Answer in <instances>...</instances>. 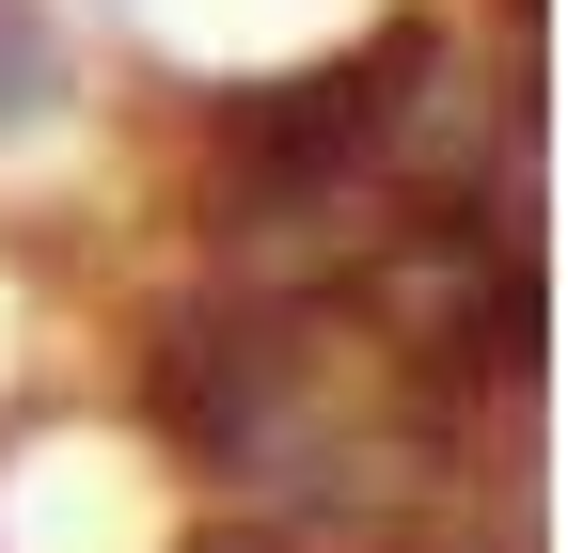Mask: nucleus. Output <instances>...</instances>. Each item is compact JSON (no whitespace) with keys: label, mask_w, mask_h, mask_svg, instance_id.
Segmentation results:
<instances>
[{"label":"nucleus","mask_w":568,"mask_h":553,"mask_svg":"<svg viewBox=\"0 0 568 553\" xmlns=\"http://www.w3.org/2000/svg\"><path fill=\"white\" fill-rule=\"evenodd\" d=\"M268 395H284V349H268V332H190V364H174V443L253 459Z\"/></svg>","instance_id":"nucleus-2"},{"label":"nucleus","mask_w":568,"mask_h":553,"mask_svg":"<svg viewBox=\"0 0 568 553\" xmlns=\"http://www.w3.org/2000/svg\"><path fill=\"white\" fill-rule=\"evenodd\" d=\"M63 111V17L48 0H0V143H32Z\"/></svg>","instance_id":"nucleus-3"},{"label":"nucleus","mask_w":568,"mask_h":553,"mask_svg":"<svg viewBox=\"0 0 568 553\" xmlns=\"http://www.w3.org/2000/svg\"><path fill=\"white\" fill-rule=\"evenodd\" d=\"M410 48H379V63H332V80H284V95H237L222 111V143H237V174L268 190V205H301V190H332L347 159L379 143V80H395Z\"/></svg>","instance_id":"nucleus-1"}]
</instances>
